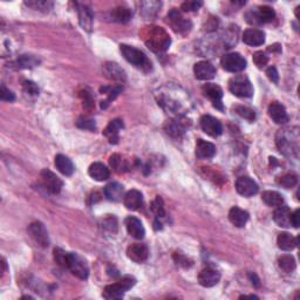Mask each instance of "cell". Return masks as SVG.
<instances>
[{
	"label": "cell",
	"instance_id": "obj_1",
	"mask_svg": "<svg viewBox=\"0 0 300 300\" xmlns=\"http://www.w3.org/2000/svg\"><path fill=\"white\" fill-rule=\"evenodd\" d=\"M276 143L281 154L287 157H298L299 133L298 128H285L278 131Z\"/></svg>",
	"mask_w": 300,
	"mask_h": 300
},
{
	"label": "cell",
	"instance_id": "obj_2",
	"mask_svg": "<svg viewBox=\"0 0 300 300\" xmlns=\"http://www.w3.org/2000/svg\"><path fill=\"white\" fill-rule=\"evenodd\" d=\"M144 41L149 47L150 51L154 53H162L167 51L168 47L170 46V37L163 28L152 26L147 27L144 34Z\"/></svg>",
	"mask_w": 300,
	"mask_h": 300
},
{
	"label": "cell",
	"instance_id": "obj_3",
	"mask_svg": "<svg viewBox=\"0 0 300 300\" xmlns=\"http://www.w3.org/2000/svg\"><path fill=\"white\" fill-rule=\"evenodd\" d=\"M121 54L123 55V58L127 60L128 62L134 65L136 68L141 69L142 72L148 73L152 70V62L148 59V56L144 54L143 52L140 49L133 47L129 45H121L120 46Z\"/></svg>",
	"mask_w": 300,
	"mask_h": 300
},
{
	"label": "cell",
	"instance_id": "obj_4",
	"mask_svg": "<svg viewBox=\"0 0 300 300\" xmlns=\"http://www.w3.org/2000/svg\"><path fill=\"white\" fill-rule=\"evenodd\" d=\"M135 284H136V279L134 277L124 276L117 283L106 286L105 290H103L102 297L106 299H121L123 298L127 291L134 287Z\"/></svg>",
	"mask_w": 300,
	"mask_h": 300
},
{
	"label": "cell",
	"instance_id": "obj_5",
	"mask_svg": "<svg viewBox=\"0 0 300 300\" xmlns=\"http://www.w3.org/2000/svg\"><path fill=\"white\" fill-rule=\"evenodd\" d=\"M229 91L238 98H251L253 87L250 80L244 75H236L229 80Z\"/></svg>",
	"mask_w": 300,
	"mask_h": 300
},
{
	"label": "cell",
	"instance_id": "obj_6",
	"mask_svg": "<svg viewBox=\"0 0 300 300\" xmlns=\"http://www.w3.org/2000/svg\"><path fill=\"white\" fill-rule=\"evenodd\" d=\"M66 269H68L75 277L79 279L86 280L89 276V269L86 260L79 256L78 253L68 252V259H67Z\"/></svg>",
	"mask_w": 300,
	"mask_h": 300
},
{
	"label": "cell",
	"instance_id": "obj_7",
	"mask_svg": "<svg viewBox=\"0 0 300 300\" xmlns=\"http://www.w3.org/2000/svg\"><path fill=\"white\" fill-rule=\"evenodd\" d=\"M167 19H168V24L170 25L174 32H176L177 34L185 35L191 31V27H192L191 21L185 19V18L181 14L180 11L176 9H173L169 13H168Z\"/></svg>",
	"mask_w": 300,
	"mask_h": 300
},
{
	"label": "cell",
	"instance_id": "obj_8",
	"mask_svg": "<svg viewBox=\"0 0 300 300\" xmlns=\"http://www.w3.org/2000/svg\"><path fill=\"white\" fill-rule=\"evenodd\" d=\"M224 70L229 73H241L246 68V60L239 53H228L220 60Z\"/></svg>",
	"mask_w": 300,
	"mask_h": 300
},
{
	"label": "cell",
	"instance_id": "obj_9",
	"mask_svg": "<svg viewBox=\"0 0 300 300\" xmlns=\"http://www.w3.org/2000/svg\"><path fill=\"white\" fill-rule=\"evenodd\" d=\"M40 176L42 180V184H44V187L47 189L51 194L56 195L61 191V189L63 187V182L61 181V178L56 176L53 171L48 169H44L41 171Z\"/></svg>",
	"mask_w": 300,
	"mask_h": 300
},
{
	"label": "cell",
	"instance_id": "obj_10",
	"mask_svg": "<svg viewBox=\"0 0 300 300\" xmlns=\"http://www.w3.org/2000/svg\"><path fill=\"white\" fill-rule=\"evenodd\" d=\"M201 128L206 135L211 137H218L223 134V126L216 117L203 115L201 119Z\"/></svg>",
	"mask_w": 300,
	"mask_h": 300
},
{
	"label": "cell",
	"instance_id": "obj_11",
	"mask_svg": "<svg viewBox=\"0 0 300 300\" xmlns=\"http://www.w3.org/2000/svg\"><path fill=\"white\" fill-rule=\"evenodd\" d=\"M203 93H204L205 96L211 100L212 105L215 108L223 110V89L220 88V86L216 84H206L203 86Z\"/></svg>",
	"mask_w": 300,
	"mask_h": 300
},
{
	"label": "cell",
	"instance_id": "obj_12",
	"mask_svg": "<svg viewBox=\"0 0 300 300\" xmlns=\"http://www.w3.org/2000/svg\"><path fill=\"white\" fill-rule=\"evenodd\" d=\"M28 234H30L31 237L33 238L39 245L42 246V248H47L49 245L48 232L42 223L34 222L30 224V227H28Z\"/></svg>",
	"mask_w": 300,
	"mask_h": 300
},
{
	"label": "cell",
	"instance_id": "obj_13",
	"mask_svg": "<svg viewBox=\"0 0 300 300\" xmlns=\"http://www.w3.org/2000/svg\"><path fill=\"white\" fill-rule=\"evenodd\" d=\"M236 190L239 195L244 196V197H251L258 192V185L252 178L242 176L236 181Z\"/></svg>",
	"mask_w": 300,
	"mask_h": 300
},
{
	"label": "cell",
	"instance_id": "obj_14",
	"mask_svg": "<svg viewBox=\"0 0 300 300\" xmlns=\"http://www.w3.org/2000/svg\"><path fill=\"white\" fill-rule=\"evenodd\" d=\"M127 256L135 263H143L149 257V249L147 245L142 244V243H134L128 246Z\"/></svg>",
	"mask_w": 300,
	"mask_h": 300
},
{
	"label": "cell",
	"instance_id": "obj_15",
	"mask_svg": "<svg viewBox=\"0 0 300 300\" xmlns=\"http://www.w3.org/2000/svg\"><path fill=\"white\" fill-rule=\"evenodd\" d=\"M75 5H77L79 24H80L82 30L86 32H91L93 28V20H94L92 10L87 5H84V4L77 3Z\"/></svg>",
	"mask_w": 300,
	"mask_h": 300
},
{
	"label": "cell",
	"instance_id": "obj_16",
	"mask_svg": "<svg viewBox=\"0 0 300 300\" xmlns=\"http://www.w3.org/2000/svg\"><path fill=\"white\" fill-rule=\"evenodd\" d=\"M220 273L213 267H205L198 274V283L203 287H213L219 283Z\"/></svg>",
	"mask_w": 300,
	"mask_h": 300
},
{
	"label": "cell",
	"instance_id": "obj_17",
	"mask_svg": "<svg viewBox=\"0 0 300 300\" xmlns=\"http://www.w3.org/2000/svg\"><path fill=\"white\" fill-rule=\"evenodd\" d=\"M124 128L123 121L120 119H115L113 121H110L108 126L103 131V135L108 138L110 144H117L120 140V131Z\"/></svg>",
	"mask_w": 300,
	"mask_h": 300
},
{
	"label": "cell",
	"instance_id": "obj_18",
	"mask_svg": "<svg viewBox=\"0 0 300 300\" xmlns=\"http://www.w3.org/2000/svg\"><path fill=\"white\" fill-rule=\"evenodd\" d=\"M242 39L244 44L255 47V46H260L265 42V33L258 28H249V30L244 31Z\"/></svg>",
	"mask_w": 300,
	"mask_h": 300
},
{
	"label": "cell",
	"instance_id": "obj_19",
	"mask_svg": "<svg viewBox=\"0 0 300 300\" xmlns=\"http://www.w3.org/2000/svg\"><path fill=\"white\" fill-rule=\"evenodd\" d=\"M269 115L277 124H285L288 122L290 117L285 107L279 102H272L269 106Z\"/></svg>",
	"mask_w": 300,
	"mask_h": 300
},
{
	"label": "cell",
	"instance_id": "obj_20",
	"mask_svg": "<svg viewBox=\"0 0 300 300\" xmlns=\"http://www.w3.org/2000/svg\"><path fill=\"white\" fill-rule=\"evenodd\" d=\"M194 73L198 80H211L216 75V68L209 61H201L195 65Z\"/></svg>",
	"mask_w": 300,
	"mask_h": 300
},
{
	"label": "cell",
	"instance_id": "obj_21",
	"mask_svg": "<svg viewBox=\"0 0 300 300\" xmlns=\"http://www.w3.org/2000/svg\"><path fill=\"white\" fill-rule=\"evenodd\" d=\"M126 228H127V231L128 234H129L131 237L136 238V239H143L144 236H145V229L143 227V224L138 218L136 217H127L126 218Z\"/></svg>",
	"mask_w": 300,
	"mask_h": 300
},
{
	"label": "cell",
	"instance_id": "obj_22",
	"mask_svg": "<svg viewBox=\"0 0 300 300\" xmlns=\"http://www.w3.org/2000/svg\"><path fill=\"white\" fill-rule=\"evenodd\" d=\"M123 203H124V206L128 210H130V211H136L142 206L143 204V196L138 190H133L128 191L126 195H124V198H123Z\"/></svg>",
	"mask_w": 300,
	"mask_h": 300
},
{
	"label": "cell",
	"instance_id": "obj_23",
	"mask_svg": "<svg viewBox=\"0 0 300 300\" xmlns=\"http://www.w3.org/2000/svg\"><path fill=\"white\" fill-rule=\"evenodd\" d=\"M105 196L110 202H120L124 198V188L117 182H112L105 187Z\"/></svg>",
	"mask_w": 300,
	"mask_h": 300
},
{
	"label": "cell",
	"instance_id": "obj_24",
	"mask_svg": "<svg viewBox=\"0 0 300 300\" xmlns=\"http://www.w3.org/2000/svg\"><path fill=\"white\" fill-rule=\"evenodd\" d=\"M88 174L93 180L98 181V182H103L106 180H108L110 176L109 169L107 168L105 164L101 162H94L91 164L88 169Z\"/></svg>",
	"mask_w": 300,
	"mask_h": 300
},
{
	"label": "cell",
	"instance_id": "obj_25",
	"mask_svg": "<svg viewBox=\"0 0 300 300\" xmlns=\"http://www.w3.org/2000/svg\"><path fill=\"white\" fill-rule=\"evenodd\" d=\"M150 209H152L154 216H155V229L156 230L157 229H162V220L166 219L167 213L166 210H164L163 201L160 196H157V197L154 199Z\"/></svg>",
	"mask_w": 300,
	"mask_h": 300
},
{
	"label": "cell",
	"instance_id": "obj_26",
	"mask_svg": "<svg viewBox=\"0 0 300 300\" xmlns=\"http://www.w3.org/2000/svg\"><path fill=\"white\" fill-rule=\"evenodd\" d=\"M229 220L232 225L237 228H243L248 223L249 220V213L245 210H243L238 206H234L229 211Z\"/></svg>",
	"mask_w": 300,
	"mask_h": 300
},
{
	"label": "cell",
	"instance_id": "obj_27",
	"mask_svg": "<svg viewBox=\"0 0 300 300\" xmlns=\"http://www.w3.org/2000/svg\"><path fill=\"white\" fill-rule=\"evenodd\" d=\"M291 215H292V211L288 206L280 205V206H278V209L273 213V220L278 225H279V227L290 228L292 225L291 224Z\"/></svg>",
	"mask_w": 300,
	"mask_h": 300
},
{
	"label": "cell",
	"instance_id": "obj_28",
	"mask_svg": "<svg viewBox=\"0 0 300 300\" xmlns=\"http://www.w3.org/2000/svg\"><path fill=\"white\" fill-rule=\"evenodd\" d=\"M196 155L198 159H211L216 155V145L199 138L196 143Z\"/></svg>",
	"mask_w": 300,
	"mask_h": 300
},
{
	"label": "cell",
	"instance_id": "obj_29",
	"mask_svg": "<svg viewBox=\"0 0 300 300\" xmlns=\"http://www.w3.org/2000/svg\"><path fill=\"white\" fill-rule=\"evenodd\" d=\"M55 167L65 176H72L75 170L72 160L66 155H62V154L55 156Z\"/></svg>",
	"mask_w": 300,
	"mask_h": 300
},
{
	"label": "cell",
	"instance_id": "obj_30",
	"mask_svg": "<svg viewBox=\"0 0 300 300\" xmlns=\"http://www.w3.org/2000/svg\"><path fill=\"white\" fill-rule=\"evenodd\" d=\"M103 72L107 75V78L113 79V80L116 81H124L127 78L126 72H124L117 63L114 62H107L106 65L103 66Z\"/></svg>",
	"mask_w": 300,
	"mask_h": 300
},
{
	"label": "cell",
	"instance_id": "obj_31",
	"mask_svg": "<svg viewBox=\"0 0 300 300\" xmlns=\"http://www.w3.org/2000/svg\"><path fill=\"white\" fill-rule=\"evenodd\" d=\"M278 246L284 251H292V250L297 248L298 245V238L292 236L288 232H281V234L278 236L277 239Z\"/></svg>",
	"mask_w": 300,
	"mask_h": 300
},
{
	"label": "cell",
	"instance_id": "obj_32",
	"mask_svg": "<svg viewBox=\"0 0 300 300\" xmlns=\"http://www.w3.org/2000/svg\"><path fill=\"white\" fill-rule=\"evenodd\" d=\"M122 91H123L122 85H114V86H108V87L100 88V92L105 93V94H107V96H108L106 101H102L101 108L106 109L107 106L109 105V102H112L113 100H115L117 98V95H119Z\"/></svg>",
	"mask_w": 300,
	"mask_h": 300
},
{
	"label": "cell",
	"instance_id": "obj_33",
	"mask_svg": "<svg viewBox=\"0 0 300 300\" xmlns=\"http://www.w3.org/2000/svg\"><path fill=\"white\" fill-rule=\"evenodd\" d=\"M262 199L266 205L273 206V208H278V206L284 204L283 196H281L279 192H277V191H265V192H263Z\"/></svg>",
	"mask_w": 300,
	"mask_h": 300
},
{
	"label": "cell",
	"instance_id": "obj_34",
	"mask_svg": "<svg viewBox=\"0 0 300 300\" xmlns=\"http://www.w3.org/2000/svg\"><path fill=\"white\" fill-rule=\"evenodd\" d=\"M113 19L117 23H128L133 17V11L129 7L126 6H117L112 12Z\"/></svg>",
	"mask_w": 300,
	"mask_h": 300
},
{
	"label": "cell",
	"instance_id": "obj_35",
	"mask_svg": "<svg viewBox=\"0 0 300 300\" xmlns=\"http://www.w3.org/2000/svg\"><path fill=\"white\" fill-rule=\"evenodd\" d=\"M278 265L284 272L286 273H291L293 272L297 267V263H295V259L293 256L291 255H284L278 258Z\"/></svg>",
	"mask_w": 300,
	"mask_h": 300
},
{
	"label": "cell",
	"instance_id": "obj_36",
	"mask_svg": "<svg viewBox=\"0 0 300 300\" xmlns=\"http://www.w3.org/2000/svg\"><path fill=\"white\" fill-rule=\"evenodd\" d=\"M256 12H257V17H258L260 24L271 23V21L274 19V17H276V12H274V10L272 9V7L266 6V5L258 7V10H257Z\"/></svg>",
	"mask_w": 300,
	"mask_h": 300
},
{
	"label": "cell",
	"instance_id": "obj_37",
	"mask_svg": "<svg viewBox=\"0 0 300 300\" xmlns=\"http://www.w3.org/2000/svg\"><path fill=\"white\" fill-rule=\"evenodd\" d=\"M141 13L143 14L144 17L152 18L155 17L157 12H159L162 4L160 2H143L141 3Z\"/></svg>",
	"mask_w": 300,
	"mask_h": 300
},
{
	"label": "cell",
	"instance_id": "obj_38",
	"mask_svg": "<svg viewBox=\"0 0 300 300\" xmlns=\"http://www.w3.org/2000/svg\"><path fill=\"white\" fill-rule=\"evenodd\" d=\"M40 63V60H39L37 56L34 55H21L19 56V59L17 60V65L19 68L23 69H28V68H33V67L38 66Z\"/></svg>",
	"mask_w": 300,
	"mask_h": 300
},
{
	"label": "cell",
	"instance_id": "obj_39",
	"mask_svg": "<svg viewBox=\"0 0 300 300\" xmlns=\"http://www.w3.org/2000/svg\"><path fill=\"white\" fill-rule=\"evenodd\" d=\"M110 166L113 167V169H115L117 173H124V171L128 170V162L123 159L122 156L119 155V154H114L113 156H110L109 159Z\"/></svg>",
	"mask_w": 300,
	"mask_h": 300
},
{
	"label": "cell",
	"instance_id": "obj_40",
	"mask_svg": "<svg viewBox=\"0 0 300 300\" xmlns=\"http://www.w3.org/2000/svg\"><path fill=\"white\" fill-rule=\"evenodd\" d=\"M278 184L281 185V187L285 188V189H291L297 185L298 183V176L293 173H288V174H285L283 176H280L279 178L277 180Z\"/></svg>",
	"mask_w": 300,
	"mask_h": 300
},
{
	"label": "cell",
	"instance_id": "obj_41",
	"mask_svg": "<svg viewBox=\"0 0 300 300\" xmlns=\"http://www.w3.org/2000/svg\"><path fill=\"white\" fill-rule=\"evenodd\" d=\"M25 5L34 10L42 11V12H49V10H52L53 7V3L45 2V0H33V2H25Z\"/></svg>",
	"mask_w": 300,
	"mask_h": 300
},
{
	"label": "cell",
	"instance_id": "obj_42",
	"mask_svg": "<svg viewBox=\"0 0 300 300\" xmlns=\"http://www.w3.org/2000/svg\"><path fill=\"white\" fill-rule=\"evenodd\" d=\"M166 130L167 133L173 137H180L181 135H183L184 133V129L182 128V124L178 123L177 121H170V122H168Z\"/></svg>",
	"mask_w": 300,
	"mask_h": 300
},
{
	"label": "cell",
	"instance_id": "obj_43",
	"mask_svg": "<svg viewBox=\"0 0 300 300\" xmlns=\"http://www.w3.org/2000/svg\"><path fill=\"white\" fill-rule=\"evenodd\" d=\"M236 113H237L239 116H242L243 119H245L248 121H253L256 119L255 110L249 108V107H244V106L236 107Z\"/></svg>",
	"mask_w": 300,
	"mask_h": 300
},
{
	"label": "cell",
	"instance_id": "obj_44",
	"mask_svg": "<svg viewBox=\"0 0 300 300\" xmlns=\"http://www.w3.org/2000/svg\"><path fill=\"white\" fill-rule=\"evenodd\" d=\"M54 259L60 266L65 267L66 269L67 259H68V252H66L65 250H62L60 248H56V249H54Z\"/></svg>",
	"mask_w": 300,
	"mask_h": 300
},
{
	"label": "cell",
	"instance_id": "obj_45",
	"mask_svg": "<svg viewBox=\"0 0 300 300\" xmlns=\"http://www.w3.org/2000/svg\"><path fill=\"white\" fill-rule=\"evenodd\" d=\"M253 62L258 68H263L269 62V56H267L264 52H256L253 54Z\"/></svg>",
	"mask_w": 300,
	"mask_h": 300
},
{
	"label": "cell",
	"instance_id": "obj_46",
	"mask_svg": "<svg viewBox=\"0 0 300 300\" xmlns=\"http://www.w3.org/2000/svg\"><path fill=\"white\" fill-rule=\"evenodd\" d=\"M23 88H24V92L26 93L28 95H32V96H35L39 94V87L37 86V84L31 80H26L23 82Z\"/></svg>",
	"mask_w": 300,
	"mask_h": 300
},
{
	"label": "cell",
	"instance_id": "obj_47",
	"mask_svg": "<svg viewBox=\"0 0 300 300\" xmlns=\"http://www.w3.org/2000/svg\"><path fill=\"white\" fill-rule=\"evenodd\" d=\"M103 229L107 231L115 234V232L117 231V220L115 217H113V216L107 217V218L103 220Z\"/></svg>",
	"mask_w": 300,
	"mask_h": 300
},
{
	"label": "cell",
	"instance_id": "obj_48",
	"mask_svg": "<svg viewBox=\"0 0 300 300\" xmlns=\"http://www.w3.org/2000/svg\"><path fill=\"white\" fill-rule=\"evenodd\" d=\"M203 6L202 2H185L181 5V9L185 12H195Z\"/></svg>",
	"mask_w": 300,
	"mask_h": 300
},
{
	"label": "cell",
	"instance_id": "obj_49",
	"mask_svg": "<svg viewBox=\"0 0 300 300\" xmlns=\"http://www.w3.org/2000/svg\"><path fill=\"white\" fill-rule=\"evenodd\" d=\"M78 127L81 128V129H87V130H95V123L93 120L86 119V117H80L78 120Z\"/></svg>",
	"mask_w": 300,
	"mask_h": 300
},
{
	"label": "cell",
	"instance_id": "obj_50",
	"mask_svg": "<svg viewBox=\"0 0 300 300\" xmlns=\"http://www.w3.org/2000/svg\"><path fill=\"white\" fill-rule=\"evenodd\" d=\"M80 98L82 99V102H84V107L86 109H92L94 107V100H93L91 93L88 92H81L80 93Z\"/></svg>",
	"mask_w": 300,
	"mask_h": 300
},
{
	"label": "cell",
	"instance_id": "obj_51",
	"mask_svg": "<svg viewBox=\"0 0 300 300\" xmlns=\"http://www.w3.org/2000/svg\"><path fill=\"white\" fill-rule=\"evenodd\" d=\"M174 259H175V262H176L177 265L183 266V267H185V269H187V267H190L192 265L191 260H189L187 257H185L184 255H182V253H175Z\"/></svg>",
	"mask_w": 300,
	"mask_h": 300
},
{
	"label": "cell",
	"instance_id": "obj_52",
	"mask_svg": "<svg viewBox=\"0 0 300 300\" xmlns=\"http://www.w3.org/2000/svg\"><path fill=\"white\" fill-rule=\"evenodd\" d=\"M0 98H2L3 101L12 102L16 100V95L13 94V92H11L10 89L5 87V85H2V92H0Z\"/></svg>",
	"mask_w": 300,
	"mask_h": 300
},
{
	"label": "cell",
	"instance_id": "obj_53",
	"mask_svg": "<svg viewBox=\"0 0 300 300\" xmlns=\"http://www.w3.org/2000/svg\"><path fill=\"white\" fill-rule=\"evenodd\" d=\"M266 75L271 81L274 82V84H278V81H279V74H278L276 67H270V68L266 70Z\"/></svg>",
	"mask_w": 300,
	"mask_h": 300
},
{
	"label": "cell",
	"instance_id": "obj_54",
	"mask_svg": "<svg viewBox=\"0 0 300 300\" xmlns=\"http://www.w3.org/2000/svg\"><path fill=\"white\" fill-rule=\"evenodd\" d=\"M299 218H300V211L299 210H295L294 212H292L291 215V224L293 225L294 228L299 227Z\"/></svg>",
	"mask_w": 300,
	"mask_h": 300
},
{
	"label": "cell",
	"instance_id": "obj_55",
	"mask_svg": "<svg viewBox=\"0 0 300 300\" xmlns=\"http://www.w3.org/2000/svg\"><path fill=\"white\" fill-rule=\"evenodd\" d=\"M249 277H250V279H251V283H252V285H253V286H256V287H259V285H260V283H259V279H258V277H257L255 273H250V274H249Z\"/></svg>",
	"mask_w": 300,
	"mask_h": 300
},
{
	"label": "cell",
	"instance_id": "obj_56",
	"mask_svg": "<svg viewBox=\"0 0 300 300\" xmlns=\"http://www.w3.org/2000/svg\"><path fill=\"white\" fill-rule=\"evenodd\" d=\"M267 51H269V52H277V53H280V52H281V46H280V45H278V44L272 45V46H270L269 48H267Z\"/></svg>",
	"mask_w": 300,
	"mask_h": 300
}]
</instances>
